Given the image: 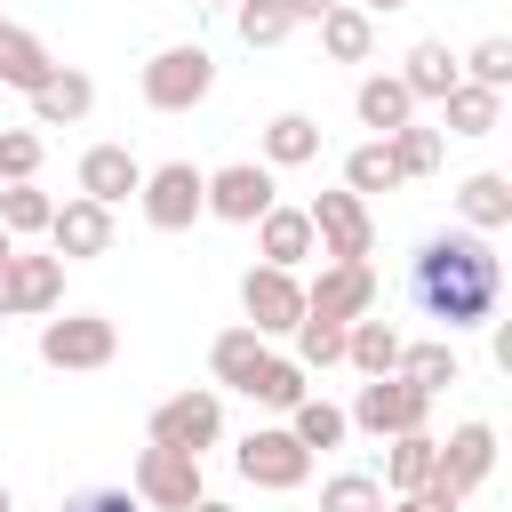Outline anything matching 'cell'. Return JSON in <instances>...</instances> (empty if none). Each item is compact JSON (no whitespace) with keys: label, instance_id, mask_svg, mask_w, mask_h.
I'll return each instance as SVG.
<instances>
[{"label":"cell","instance_id":"3957f363","mask_svg":"<svg viewBox=\"0 0 512 512\" xmlns=\"http://www.w3.org/2000/svg\"><path fill=\"white\" fill-rule=\"evenodd\" d=\"M144 224L152 232H192L200 216H208V168H192V160H160V168H144Z\"/></svg>","mask_w":512,"mask_h":512},{"label":"cell","instance_id":"f35d334b","mask_svg":"<svg viewBox=\"0 0 512 512\" xmlns=\"http://www.w3.org/2000/svg\"><path fill=\"white\" fill-rule=\"evenodd\" d=\"M320 512H384V480H368V472H336V480L320 488Z\"/></svg>","mask_w":512,"mask_h":512},{"label":"cell","instance_id":"83f0119b","mask_svg":"<svg viewBox=\"0 0 512 512\" xmlns=\"http://www.w3.org/2000/svg\"><path fill=\"white\" fill-rule=\"evenodd\" d=\"M496 112H504V96L496 88H448V104H440V136H496Z\"/></svg>","mask_w":512,"mask_h":512},{"label":"cell","instance_id":"b9f144b4","mask_svg":"<svg viewBox=\"0 0 512 512\" xmlns=\"http://www.w3.org/2000/svg\"><path fill=\"white\" fill-rule=\"evenodd\" d=\"M288 8H296V24H320V16H328V8H344V0H288Z\"/></svg>","mask_w":512,"mask_h":512},{"label":"cell","instance_id":"ffe728a7","mask_svg":"<svg viewBox=\"0 0 512 512\" xmlns=\"http://www.w3.org/2000/svg\"><path fill=\"white\" fill-rule=\"evenodd\" d=\"M400 352H408V336L376 312L344 328V368H360V376H400Z\"/></svg>","mask_w":512,"mask_h":512},{"label":"cell","instance_id":"9c48e42d","mask_svg":"<svg viewBox=\"0 0 512 512\" xmlns=\"http://www.w3.org/2000/svg\"><path fill=\"white\" fill-rule=\"evenodd\" d=\"M224 440V400L208 392V384H192V392H168L160 408H152V448H184V456H208Z\"/></svg>","mask_w":512,"mask_h":512},{"label":"cell","instance_id":"cb8c5ba5","mask_svg":"<svg viewBox=\"0 0 512 512\" xmlns=\"http://www.w3.org/2000/svg\"><path fill=\"white\" fill-rule=\"evenodd\" d=\"M264 360H272V344H264L248 320H240V328H224V336L208 344V376H216V384H232V392H248Z\"/></svg>","mask_w":512,"mask_h":512},{"label":"cell","instance_id":"74e56055","mask_svg":"<svg viewBox=\"0 0 512 512\" xmlns=\"http://www.w3.org/2000/svg\"><path fill=\"white\" fill-rule=\"evenodd\" d=\"M40 128H0V184H32L40 176Z\"/></svg>","mask_w":512,"mask_h":512},{"label":"cell","instance_id":"4dcf8cb0","mask_svg":"<svg viewBox=\"0 0 512 512\" xmlns=\"http://www.w3.org/2000/svg\"><path fill=\"white\" fill-rule=\"evenodd\" d=\"M0 224H8V240L48 232V224H56V200H48L40 184H0Z\"/></svg>","mask_w":512,"mask_h":512},{"label":"cell","instance_id":"ac0fdd59","mask_svg":"<svg viewBox=\"0 0 512 512\" xmlns=\"http://www.w3.org/2000/svg\"><path fill=\"white\" fill-rule=\"evenodd\" d=\"M400 80H408L416 104H448V88H464V56L448 40H416L408 64H400Z\"/></svg>","mask_w":512,"mask_h":512},{"label":"cell","instance_id":"d6a6232c","mask_svg":"<svg viewBox=\"0 0 512 512\" xmlns=\"http://www.w3.org/2000/svg\"><path fill=\"white\" fill-rule=\"evenodd\" d=\"M400 376H408L416 392H440V384H456L464 368H456V344L432 336V344H408V352H400Z\"/></svg>","mask_w":512,"mask_h":512},{"label":"cell","instance_id":"e575fe53","mask_svg":"<svg viewBox=\"0 0 512 512\" xmlns=\"http://www.w3.org/2000/svg\"><path fill=\"white\" fill-rule=\"evenodd\" d=\"M232 24H240V40H248V48H280V40L296 32V8H288V0H240V8H232Z\"/></svg>","mask_w":512,"mask_h":512},{"label":"cell","instance_id":"30bf717a","mask_svg":"<svg viewBox=\"0 0 512 512\" xmlns=\"http://www.w3.org/2000/svg\"><path fill=\"white\" fill-rule=\"evenodd\" d=\"M128 488H136L144 512H192V504L208 496V488H200V456H184V448H152V440H144Z\"/></svg>","mask_w":512,"mask_h":512},{"label":"cell","instance_id":"7c38bea8","mask_svg":"<svg viewBox=\"0 0 512 512\" xmlns=\"http://www.w3.org/2000/svg\"><path fill=\"white\" fill-rule=\"evenodd\" d=\"M280 184H272V168L264 160H232V168H216L208 176V216L216 224H256V216H272L280 200H272Z\"/></svg>","mask_w":512,"mask_h":512},{"label":"cell","instance_id":"816d5d0a","mask_svg":"<svg viewBox=\"0 0 512 512\" xmlns=\"http://www.w3.org/2000/svg\"><path fill=\"white\" fill-rule=\"evenodd\" d=\"M504 184H512V168H504Z\"/></svg>","mask_w":512,"mask_h":512},{"label":"cell","instance_id":"e0dca14e","mask_svg":"<svg viewBox=\"0 0 512 512\" xmlns=\"http://www.w3.org/2000/svg\"><path fill=\"white\" fill-rule=\"evenodd\" d=\"M56 72H64V64L48 56V40H40V32H24V24H8V32H0V88H16V96H40Z\"/></svg>","mask_w":512,"mask_h":512},{"label":"cell","instance_id":"484cf974","mask_svg":"<svg viewBox=\"0 0 512 512\" xmlns=\"http://www.w3.org/2000/svg\"><path fill=\"white\" fill-rule=\"evenodd\" d=\"M320 160V120L312 112H272L264 120V168H304Z\"/></svg>","mask_w":512,"mask_h":512},{"label":"cell","instance_id":"f6af8a7d","mask_svg":"<svg viewBox=\"0 0 512 512\" xmlns=\"http://www.w3.org/2000/svg\"><path fill=\"white\" fill-rule=\"evenodd\" d=\"M192 512H232V504H224V496H200V504H192Z\"/></svg>","mask_w":512,"mask_h":512},{"label":"cell","instance_id":"ba28073f","mask_svg":"<svg viewBox=\"0 0 512 512\" xmlns=\"http://www.w3.org/2000/svg\"><path fill=\"white\" fill-rule=\"evenodd\" d=\"M64 304V256L48 248H16L8 264H0V320H48Z\"/></svg>","mask_w":512,"mask_h":512},{"label":"cell","instance_id":"d6986e66","mask_svg":"<svg viewBox=\"0 0 512 512\" xmlns=\"http://www.w3.org/2000/svg\"><path fill=\"white\" fill-rule=\"evenodd\" d=\"M352 112H360V128L400 136V128L416 120V96H408V80H400V72H368V80L352 88Z\"/></svg>","mask_w":512,"mask_h":512},{"label":"cell","instance_id":"603a6c76","mask_svg":"<svg viewBox=\"0 0 512 512\" xmlns=\"http://www.w3.org/2000/svg\"><path fill=\"white\" fill-rule=\"evenodd\" d=\"M312 248H320V240H312V216H304V208H272V216H256V256H264V264L296 272Z\"/></svg>","mask_w":512,"mask_h":512},{"label":"cell","instance_id":"6da1fadb","mask_svg":"<svg viewBox=\"0 0 512 512\" xmlns=\"http://www.w3.org/2000/svg\"><path fill=\"white\" fill-rule=\"evenodd\" d=\"M408 304L424 320H440L448 336L456 328H488L504 312V256L480 232H432L408 256Z\"/></svg>","mask_w":512,"mask_h":512},{"label":"cell","instance_id":"7a4b0ae2","mask_svg":"<svg viewBox=\"0 0 512 512\" xmlns=\"http://www.w3.org/2000/svg\"><path fill=\"white\" fill-rule=\"evenodd\" d=\"M208 88H216V56L200 40H176L144 64V104L152 112H192V104H208Z\"/></svg>","mask_w":512,"mask_h":512},{"label":"cell","instance_id":"8d00e7d4","mask_svg":"<svg viewBox=\"0 0 512 512\" xmlns=\"http://www.w3.org/2000/svg\"><path fill=\"white\" fill-rule=\"evenodd\" d=\"M464 80L472 88H512V32H488V40H472V56H464Z\"/></svg>","mask_w":512,"mask_h":512},{"label":"cell","instance_id":"7dc6e473","mask_svg":"<svg viewBox=\"0 0 512 512\" xmlns=\"http://www.w3.org/2000/svg\"><path fill=\"white\" fill-rule=\"evenodd\" d=\"M0 512H16V496H8V480H0Z\"/></svg>","mask_w":512,"mask_h":512},{"label":"cell","instance_id":"c3c4849f","mask_svg":"<svg viewBox=\"0 0 512 512\" xmlns=\"http://www.w3.org/2000/svg\"><path fill=\"white\" fill-rule=\"evenodd\" d=\"M208 8H240V0H208Z\"/></svg>","mask_w":512,"mask_h":512},{"label":"cell","instance_id":"d590c367","mask_svg":"<svg viewBox=\"0 0 512 512\" xmlns=\"http://www.w3.org/2000/svg\"><path fill=\"white\" fill-rule=\"evenodd\" d=\"M392 144V160H400V176H432L440 168V152H448V136L440 128H424V120H408L400 136H384Z\"/></svg>","mask_w":512,"mask_h":512},{"label":"cell","instance_id":"bcb514c9","mask_svg":"<svg viewBox=\"0 0 512 512\" xmlns=\"http://www.w3.org/2000/svg\"><path fill=\"white\" fill-rule=\"evenodd\" d=\"M8 256H16V240H8V224H0V264H8Z\"/></svg>","mask_w":512,"mask_h":512},{"label":"cell","instance_id":"ab89813d","mask_svg":"<svg viewBox=\"0 0 512 512\" xmlns=\"http://www.w3.org/2000/svg\"><path fill=\"white\" fill-rule=\"evenodd\" d=\"M64 512H144V504H136V488H80Z\"/></svg>","mask_w":512,"mask_h":512},{"label":"cell","instance_id":"9a60e30c","mask_svg":"<svg viewBox=\"0 0 512 512\" xmlns=\"http://www.w3.org/2000/svg\"><path fill=\"white\" fill-rule=\"evenodd\" d=\"M128 192H144V160H136L128 144H88V152H80V200L120 208Z\"/></svg>","mask_w":512,"mask_h":512},{"label":"cell","instance_id":"277c9868","mask_svg":"<svg viewBox=\"0 0 512 512\" xmlns=\"http://www.w3.org/2000/svg\"><path fill=\"white\" fill-rule=\"evenodd\" d=\"M112 352H120V328H112L104 312H48V320H40V360L64 368V376L112 368Z\"/></svg>","mask_w":512,"mask_h":512},{"label":"cell","instance_id":"44dd1931","mask_svg":"<svg viewBox=\"0 0 512 512\" xmlns=\"http://www.w3.org/2000/svg\"><path fill=\"white\" fill-rule=\"evenodd\" d=\"M88 112H96V80H88V72H72V64L32 96V128H80Z\"/></svg>","mask_w":512,"mask_h":512},{"label":"cell","instance_id":"1f68e13d","mask_svg":"<svg viewBox=\"0 0 512 512\" xmlns=\"http://www.w3.org/2000/svg\"><path fill=\"white\" fill-rule=\"evenodd\" d=\"M296 368H304V376H312V368H344V320L304 312V320H296Z\"/></svg>","mask_w":512,"mask_h":512},{"label":"cell","instance_id":"681fc988","mask_svg":"<svg viewBox=\"0 0 512 512\" xmlns=\"http://www.w3.org/2000/svg\"><path fill=\"white\" fill-rule=\"evenodd\" d=\"M0 32H8V16H0Z\"/></svg>","mask_w":512,"mask_h":512},{"label":"cell","instance_id":"2e32d148","mask_svg":"<svg viewBox=\"0 0 512 512\" xmlns=\"http://www.w3.org/2000/svg\"><path fill=\"white\" fill-rule=\"evenodd\" d=\"M48 248H56L64 264L112 256V208H96V200H64V208H56V224H48Z\"/></svg>","mask_w":512,"mask_h":512},{"label":"cell","instance_id":"7402d4cb","mask_svg":"<svg viewBox=\"0 0 512 512\" xmlns=\"http://www.w3.org/2000/svg\"><path fill=\"white\" fill-rule=\"evenodd\" d=\"M456 216H464V232H496V224H512V184H504V168H480V176H464L456 184Z\"/></svg>","mask_w":512,"mask_h":512},{"label":"cell","instance_id":"8992f818","mask_svg":"<svg viewBox=\"0 0 512 512\" xmlns=\"http://www.w3.org/2000/svg\"><path fill=\"white\" fill-rule=\"evenodd\" d=\"M232 464H240L248 488H272V496H288V488L312 480V448H304L288 424H256V432L232 448Z\"/></svg>","mask_w":512,"mask_h":512},{"label":"cell","instance_id":"ee69618b","mask_svg":"<svg viewBox=\"0 0 512 512\" xmlns=\"http://www.w3.org/2000/svg\"><path fill=\"white\" fill-rule=\"evenodd\" d=\"M352 8H368V16H392V8H408V0H352Z\"/></svg>","mask_w":512,"mask_h":512},{"label":"cell","instance_id":"60d3db41","mask_svg":"<svg viewBox=\"0 0 512 512\" xmlns=\"http://www.w3.org/2000/svg\"><path fill=\"white\" fill-rule=\"evenodd\" d=\"M488 360L512 376V312H496V320H488Z\"/></svg>","mask_w":512,"mask_h":512},{"label":"cell","instance_id":"f907efd6","mask_svg":"<svg viewBox=\"0 0 512 512\" xmlns=\"http://www.w3.org/2000/svg\"><path fill=\"white\" fill-rule=\"evenodd\" d=\"M504 288H512V272H504Z\"/></svg>","mask_w":512,"mask_h":512},{"label":"cell","instance_id":"7bdbcfd3","mask_svg":"<svg viewBox=\"0 0 512 512\" xmlns=\"http://www.w3.org/2000/svg\"><path fill=\"white\" fill-rule=\"evenodd\" d=\"M384 512H432L424 496H384Z\"/></svg>","mask_w":512,"mask_h":512},{"label":"cell","instance_id":"5b68a950","mask_svg":"<svg viewBox=\"0 0 512 512\" xmlns=\"http://www.w3.org/2000/svg\"><path fill=\"white\" fill-rule=\"evenodd\" d=\"M344 416H352V432H368V440H400V432H424L432 392H416L408 376H368Z\"/></svg>","mask_w":512,"mask_h":512},{"label":"cell","instance_id":"8fae6325","mask_svg":"<svg viewBox=\"0 0 512 512\" xmlns=\"http://www.w3.org/2000/svg\"><path fill=\"white\" fill-rule=\"evenodd\" d=\"M240 312H248V328H256L264 344H272V336H296V320H304V280L280 272V264H248Z\"/></svg>","mask_w":512,"mask_h":512},{"label":"cell","instance_id":"4fadbf2b","mask_svg":"<svg viewBox=\"0 0 512 512\" xmlns=\"http://www.w3.org/2000/svg\"><path fill=\"white\" fill-rule=\"evenodd\" d=\"M304 312L320 320H368L376 312V264H320V280H304Z\"/></svg>","mask_w":512,"mask_h":512},{"label":"cell","instance_id":"52a82bcc","mask_svg":"<svg viewBox=\"0 0 512 512\" xmlns=\"http://www.w3.org/2000/svg\"><path fill=\"white\" fill-rule=\"evenodd\" d=\"M304 216H312V240H320V256H328V264H368V256H376V216H368V200H360V192H344V184H336V192H320Z\"/></svg>","mask_w":512,"mask_h":512},{"label":"cell","instance_id":"836d02e7","mask_svg":"<svg viewBox=\"0 0 512 512\" xmlns=\"http://www.w3.org/2000/svg\"><path fill=\"white\" fill-rule=\"evenodd\" d=\"M304 392H312V376H304L296 360H280V352H272V360L256 368V384H248V400H256V408H280V416H288Z\"/></svg>","mask_w":512,"mask_h":512},{"label":"cell","instance_id":"d4e9b609","mask_svg":"<svg viewBox=\"0 0 512 512\" xmlns=\"http://www.w3.org/2000/svg\"><path fill=\"white\" fill-rule=\"evenodd\" d=\"M432 464H440V440H432V432L384 440V496H416V488L432 480Z\"/></svg>","mask_w":512,"mask_h":512},{"label":"cell","instance_id":"4316f807","mask_svg":"<svg viewBox=\"0 0 512 512\" xmlns=\"http://www.w3.org/2000/svg\"><path fill=\"white\" fill-rule=\"evenodd\" d=\"M320 48H328L336 64H368V48H376V16L352 8V0L328 8V16H320Z\"/></svg>","mask_w":512,"mask_h":512},{"label":"cell","instance_id":"5bb4252c","mask_svg":"<svg viewBox=\"0 0 512 512\" xmlns=\"http://www.w3.org/2000/svg\"><path fill=\"white\" fill-rule=\"evenodd\" d=\"M488 472H496V432L472 416V424H456V432L440 440V464H432V480H440V488H456V496H472Z\"/></svg>","mask_w":512,"mask_h":512},{"label":"cell","instance_id":"f546056e","mask_svg":"<svg viewBox=\"0 0 512 512\" xmlns=\"http://www.w3.org/2000/svg\"><path fill=\"white\" fill-rule=\"evenodd\" d=\"M288 432H296V440H304V448L320 456V448H344V432H352V416H344L336 400H320V392H304V400L288 408Z\"/></svg>","mask_w":512,"mask_h":512},{"label":"cell","instance_id":"f1b7e54d","mask_svg":"<svg viewBox=\"0 0 512 512\" xmlns=\"http://www.w3.org/2000/svg\"><path fill=\"white\" fill-rule=\"evenodd\" d=\"M400 184H408V176H400V160H392V144H384V136H368V144H352V152H344V192H360V200H368V192H400Z\"/></svg>","mask_w":512,"mask_h":512}]
</instances>
